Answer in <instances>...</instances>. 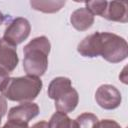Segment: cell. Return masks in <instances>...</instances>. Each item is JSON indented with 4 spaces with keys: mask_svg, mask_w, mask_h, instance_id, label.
<instances>
[{
    "mask_svg": "<svg viewBox=\"0 0 128 128\" xmlns=\"http://www.w3.org/2000/svg\"><path fill=\"white\" fill-rule=\"evenodd\" d=\"M78 53L83 57L101 56L110 63H119L128 56L127 41L111 32H95L86 36L77 46Z\"/></svg>",
    "mask_w": 128,
    "mask_h": 128,
    "instance_id": "6da1fadb",
    "label": "cell"
},
{
    "mask_svg": "<svg viewBox=\"0 0 128 128\" xmlns=\"http://www.w3.org/2000/svg\"><path fill=\"white\" fill-rule=\"evenodd\" d=\"M51 44L46 36L33 38L23 48V69L29 76L41 77L48 68V55Z\"/></svg>",
    "mask_w": 128,
    "mask_h": 128,
    "instance_id": "7a4b0ae2",
    "label": "cell"
},
{
    "mask_svg": "<svg viewBox=\"0 0 128 128\" xmlns=\"http://www.w3.org/2000/svg\"><path fill=\"white\" fill-rule=\"evenodd\" d=\"M42 80L34 76H21L9 78L7 84L1 91L2 95L15 102H32L42 90Z\"/></svg>",
    "mask_w": 128,
    "mask_h": 128,
    "instance_id": "3957f363",
    "label": "cell"
},
{
    "mask_svg": "<svg viewBox=\"0 0 128 128\" xmlns=\"http://www.w3.org/2000/svg\"><path fill=\"white\" fill-rule=\"evenodd\" d=\"M48 97L55 101L58 112L68 114L78 105L79 94L72 86L71 80L64 76H58L51 80L47 90Z\"/></svg>",
    "mask_w": 128,
    "mask_h": 128,
    "instance_id": "277c9868",
    "label": "cell"
},
{
    "mask_svg": "<svg viewBox=\"0 0 128 128\" xmlns=\"http://www.w3.org/2000/svg\"><path fill=\"white\" fill-rule=\"evenodd\" d=\"M30 31V22L24 17H16L13 18L6 26L2 38L17 47V45L21 44L29 37Z\"/></svg>",
    "mask_w": 128,
    "mask_h": 128,
    "instance_id": "5b68a950",
    "label": "cell"
},
{
    "mask_svg": "<svg viewBox=\"0 0 128 128\" xmlns=\"http://www.w3.org/2000/svg\"><path fill=\"white\" fill-rule=\"evenodd\" d=\"M95 100L101 108L105 110H114L120 106L122 96L115 86L102 84L95 92Z\"/></svg>",
    "mask_w": 128,
    "mask_h": 128,
    "instance_id": "8992f818",
    "label": "cell"
},
{
    "mask_svg": "<svg viewBox=\"0 0 128 128\" xmlns=\"http://www.w3.org/2000/svg\"><path fill=\"white\" fill-rule=\"evenodd\" d=\"M39 106L34 102H23L12 107L8 112V120H15L23 123H29L30 120L39 114Z\"/></svg>",
    "mask_w": 128,
    "mask_h": 128,
    "instance_id": "52a82bcc",
    "label": "cell"
},
{
    "mask_svg": "<svg viewBox=\"0 0 128 128\" xmlns=\"http://www.w3.org/2000/svg\"><path fill=\"white\" fill-rule=\"evenodd\" d=\"M19 57L16 46L0 38V67L10 73L17 67Z\"/></svg>",
    "mask_w": 128,
    "mask_h": 128,
    "instance_id": "ba28073f",
    "label": "cell"
},
{
    "mask_svg": "<svg viewBox=\"0 0 128 128\" xmlns=\"http://www.w3.org/2000/svg\"><path fill=\"white\" fill-rule=\"evenodd\" d=\"M102 17L109 21L126 23L128 21V6L126 2L123 1L107 2V6Z\"/></svg>",
    "mask_w": 128,
    "mask_h": 128,
    "instance_id": "9c48e42d",
    "label": "cell"
},
{
    "mask_svg": "<svg viewBox=\"0 0 128 128\" xmlns=\"http://www.w3.org/2000/svg\"><path fill=\"white\" fill-rule=\"evenodd\" d=\"M72 26L78 31L88 30L94 23V15L85 7H80L72 12L70 16Z\"/></svg>",
    "mask_w": 128,
    "mask_h": 128,
    "instance_id": "30bf717a",
    "label": "cell"
},
{
    "mask_svg": "<svg viewBox=\"0 0 128 128\" xmlns=\"http://www.w3.org/2000/svg\"><path fill=\"white\" fill-rule=\"evenodd\" d=\"M65 1L62 0H48V1H30L32 9L43 13H56L65 5Z\"/></svg>",
    "mask_w": 128,
    "mask_h": 128,
    "instance_id": "8fae6325",
    "label": "cell"
},
{
    "mask_svg": "<svg viewBox=\"0 0 128 128\" xmlns=\"http://www.w3.org/2000/svg\"><path fill=\"white\" fill-rule=\"evenodd\" d=\"M49 128H74V120L67 114L62 112H55L48 122Z\"/></svg>",
    "mask_w": 128,
    "mask_h": 128,
    "instance_id": "7c38bea8",
    "label": "cell"
},
{
    "mask_svg": "<svg viewBox=\"0 0 128 128\" xmlns=\"http://www.w3.org/2000/svg\"><path fill=\"white\" fill-rule=\"evenodd\" d=\"M98 121L95 114L84 112L74 120V128H96Z\"/></svg>",
    "mask_w": 128,
    "mask_h": 128,
    "instance_id": "4fadbf2b",
    "label": "cell"
},
{
    "mask_svg": "<svg viewBox=\"0 0 128 128\" xmlns=\"http://www.w3.org/2000/svg\"><path fill=\"white\" fill-rule=\"evenodd\" d=\"M107 2L108 1H86L85 5L87 8L93 15H99V16H103L104 11L106 9L107 6Z\"/></svg>",
    "mask_w": 128,
    "mask_h": 128,
    "instance_id": "5bb4252c",
    "label": "cell"
},
{
    "mask_svg": "<svg viewBox=\"0 0 128 128\" xmlns=\"http://www.w3.org/2000/svg\"><path fill=\"white\" fill-rule=\"evenodd\" d=\"M96 128H122L119 123L111 119H103L98 121Z\"/></svg>",
    "mask_w": 128,
    "mask_h": 128,
    "instance_id": "9a60e30c",
    "label": "cell"
},
{
    "mask_svg": "<svg viewBox=\"0 0 128 128\" xmlns=\"http://www.w3.org/2000/svg\"><path fill=\"white\" fill-rule=\"evenodd\" d=\"M0 128H29L28 123H23L15 120H7V122Z\"/></svg>",
    "mask_w": 128,
    "mask_h": 128,
    "instance_id": "2e32d148",
    "label": "cell"
},
{
    "mask_svg": "<svg viewBox=\"0 0 128 128\" xmlns=\"http://www.w3.org/2000/svg\"><path fill=\"white\" fill-rule=\"evenodd\" d=\"M9 78H10L9 77V73L0 67V91L3 90V88L5 87V85L8 82Z\"/></svg>",
    "mask_w": 128,
    "mask_h": 128,
    "instance_id": "e0dca14e",
    "label": "cell"
},
{
    "mask_svg": "<svg viewBox=\"0 0 128 128\" xmlns=\"http://www.w3.org/2000/svg\"><path fill=\"white\" fill-rule=\"evenodd\" d=\"M7 112V101L3 95H0V113L4 116Z\"/></svg>",
    "mask_w": 128,
    "mask_h": 128,
    "instance_id": "ac0fdd59",
    "label": "cell"
},
{
    "mask_svg": "<svg viewBox=\"0 0 128 128\" xmlns=\"http://www.w3.org/2000/svg\"><path fill=\"white\" fill-rule=\"evenodd\" d=\"M29 128H49V124L46 121H39V122H36L35 124H33Z\"/></svg>",
    "mask_w": 128,
    "mask_h": 128,
    "instance_id": "d6986e66",
    "label": "cell"
},
{
    "mask_svg": "<svg viewBox=\"0 0 128 128\" xmlns=\"http://www.w3.org/2000/svg\"><path fill=\"white\" fill-rule=\"evenodd\" d=\"M4 19H5V16H4V15H3V13L0 11V25L4 22Z\"/></svg>",
    "mask_w": 128,
    "mask_h": 128,
    "instance_id": "ffe728a7",
    "label": "cell"
},
{
    "mask_svg": "<svg viewBox=\"0 0 128 128\" xmlns=\"http://www.w3.org/2000/svg\"><path fill=\"white\" fill-rule=\"evenodd\" d=\"M125 69H126V67H125V68H124V70H123V71H122V72H123V74H125V73H126V72H125ZM119 78H120V79H121V78H122V76H119ZM123 82H124V83H125V84H126V83H127V81H126V79H125V78H124V79H123Z\"/></svg>",
    "mask_w": 128,
    "mask_h": 128,
    "instance_id": "44dd1931",
    "label": "cell"
},
{
    "mask_svg": "<svg viewBox=\"0 0 128 128\" xmlns=\"http://www.w3.org/2000/svg\"><path fill=\"white\" fill-rule=\"evenodd\" d=\"M2 117H3V115L0 113V125H1V122H2Z\"/></svg>",
    "mask_w": 128,
    "mask_h": 128,
    "instance_id": "7402d4cb",
    "label": "cell"
}]
</instances>
